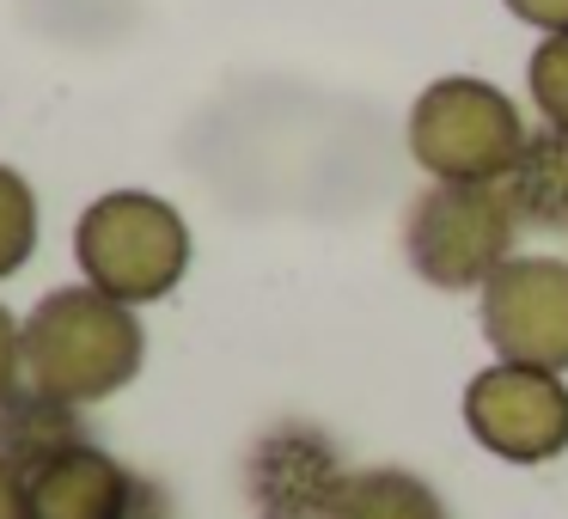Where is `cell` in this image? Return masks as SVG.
I'll list each match as a JSON object with an SVG mask.
<instances>
[{
	"label": "cell",
	"instance_id": "12",
	"mask_svg": "<svg viewBox=\"0 0 568 519\" xmlns=\"http://www.w3.org/2000/svg\"><path fill=\"white\" fill-rule=\"evenodd\" d=\"M38 190L26 184V172H13V165H0V282L7 275H19L31 263V251H38Z\"/></svg>",
	"mask_w": 568,
	"mask_h": 519
},
{
	"label": "cell",
	"instance_id": "15",
	"mask_svg": "<svg viewBox=\"0 0 568 519\" xmlns=\"http://www.w3.org/2000/svg\"><path fill=\"white\" fill-rule=\"evenodd\" d=\"M501 7L519 19V26L538 31V38H550V31H568V0H501Z\"/></svg>",
	"mask_w": 568,
	"mask_h": 519
},
{
	"label": "cell",
	"instance_id": "11",
	"mask_svg": "<svg viewBox=\"0 0 568 519\" xmlns=\"http://www.w3.org/2000/svg\"><path fill=\"white\" fill-rule=\"evenodd\" d=\"M331 519H453L422 470L404 465H361L348 470L343 495H336Z\"/></svg>",
	"mask_w": 568,
	"mask_h": 519
},
{
	"label": "cell",
	"instance_id": "4",
	"mask_svg": "<svg viewBox=\"0 0 568 519\" xmlns=\"http://www.w3.org/2000/svg\"><path fill=\"white\" fill-rule=\"evenodd\" d=\"M519 238L501 184H428L404 208V263L440 294H483Z\"/></svg>",
	"mask_w": 568,
	"mask_h": 519
},
{
	"label": "cell",
	"instance_id": "10",
	"mask_svg": "<svg viewBox=\"0 0 568 519\" xmlns=\"http://www.w3.org/2000/svg\"><path fill=\"white\" fill-rule=\"evenodd\" d=\"M80 440H92L87 409L62 404V397L38 391V385H19V391L0 404V458H7L19 477L43 470L50 458H62L68 446H80Z\"/></svg>",
	"mask_w": 568,
	"mask_h": 519
},
{
	"label": "cell",
	"instance_id": "2",
	"mask_svg": "<svg viewBox=\"0 0 568 519\" xmlns=\"http://www.w3.org/2000/svg\"><path fill=\"white\" fill-rule=\"evenodd\" d=\"M190 251L196 245H190L184 214L153 190H104L74 221L80 282L135 312L178 294V282L190 275Z\"/></svg>",
	"mask_w": 568,
	"mask_h": 519
},
{
	"label": "cell",
	"instance_id": "13",
	"mask_svg": "<svg viewBox=\"0 0 568 519\" xmlns=\"http://www.w3.org/2000/svg\"><path fill=\"white\" fill-rule=\"evenodd\" d=\"M526 92H531L538 123L568 129V31L538 38V50H531V62H526Z\"/></svg>",
	"mask_w": 568,
	"mask_h": 519
},
{
	"label": "cell",
	"instance_id": "7",
	"mask_svg": "<svg viewBox=\"0 0 568 519\" xmlns=\"http://www.w3.org/2000/svg\"><path fill=\"white\" fill-rule=\"evenodd\" d=\"M348 470L355 465L318 421L282 416L245 452V507L251 519H331Z\"/></svg>",
	"mask_w": 568,
	"mask_h": 519
},
{
	"label": "cell",
	"instance_id": "1",
	"mask_svg": "<svg viewBox=\"0 0 568 519\" xmlns=\"http://www.w3.org/2000/svg\"><path fill=\"white\" fill-rule=\"evenodd\" d=\"M19 343H26V385L62 397L74 409H92L104 397L129 391L141 360H148L141 312L87 282L50 287L19 318Z\"/></svg>",
	"mask_w": 568,
	"mask_h": 519
},
{
	"label": "cell",
	"instance_id": "6",
	"mask_svg": "<svg viewBox=\"0 0 568 519\" xmlns=\"http://www.w3.org/2000/svg\"><path fill=\"white\" fill-rule=\"evenodd\" d=\"M495 360L568 373V257H507L477 294Z\"/></svg>",
	"mask_w": 568,
	"mask_h": 519
},
{
	"label": "cell",
	"instance_id": "3",
	"mask_svg": "<svg viewBox=\"0 0 568 519\" xmlns=\"http://www.w3.org/2000/svg\"><path fill=\"white\" fill-rule=\"evenodd\" d=\"M526 135V111L483 74H446L422 86L404 123V147L428 184H501Z\"/></svg>",
	"mask_w": 568,
	"mask_h": 519
},
{
	"label": "cell",
	"instance_id": "9",
	"mask_svg": "<svg viewBox=\"0 0 568 519\" xmlns=\"http://www.w3.org/2000/svg\"><path fill=\"white\" fill-rule=\"evenodd\" d=\"M501 196L519 226H531V233H568V129H550V123L531 129L519 160L501 177Z\"/></svg>",
	"mask_w": 568,
	"mask_h": 519
},
{
	"label": "cell",
	"instance_id": "14",
	"mask_svg": "<svg viewBox=\"0 0 568 519\" xmlns=\"http://www.w3.org/2000/svg\"><path fill=\"white\" fill-rule=\"evenodd\" d=\"M26 385V343H19V318L0 306V404Z\"/></svg>",
	"mask_w": 568,
	"mask_h": 519
},
{
	"label": "cell",
	"instance_id": "5",
	"mask_svg": "<svg viewBox=\"0 0 568 519\" xmlns=\"http://www.w3.org/2000/svg\"><path fill=\"white\" fill-rule=\"evenodd\" d=\"M465 434L501 465H556L568 452V373L489 360L465 385Z\"/></svg>",
	"mask_w": 568,
	"mask_h": 519
},
{
	"label": "cell",
	"instance_id": "16",
	"mask_svg": "<svg viewBox=\"0 0 568 519\" xmlns=\"http://www.w3.org/2000/svg\"><path fill=\"white\" fill-rule=\"evenodd\" d=\"M0 519H31V495H26V477H19L7 458H0Z\"/></svg>",
	"mask_w": 568,
	"mask_h": 519
},
{
	"label": "cell",
	"instance_id": "8",
	"mask_svg": "<svg viewBox=\"0 0 568 519\" xmlns=\"http://www.w3.org/2000/svg\"><path fill=\"white\" fill-rule=\"evenodd\" d=\"M26 495L31 519H178L172 489L104 452L99 440H80L43 470H31Z\"/></svg>",
	"mask_w": 568,
	"mask_h": 519
}]
</instances>
